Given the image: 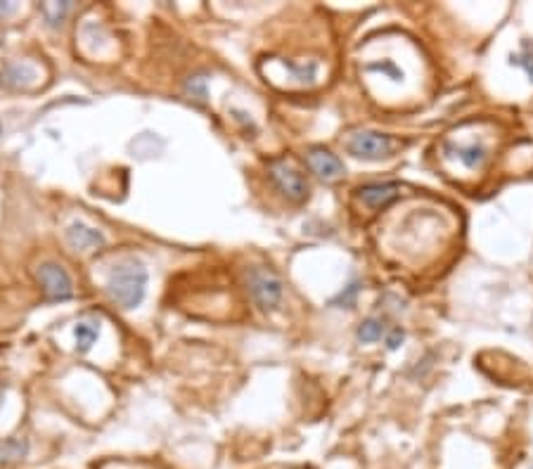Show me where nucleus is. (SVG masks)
Masks as SVG:
<instances>
[{
    "instance_id": "nucleus-1",
    "label": "nucleus",
    "mask_w": 533,
    "mask_h": 469,
    "mask_svg": "<svg viewBox=\"0 0 533 469\" xmlns=\"http://www.w3.org/2000/svg\"><path fill=\"white\" fill-rule=\"evenodd\" d=\"M107 291L121 308H136L143 303L147 291V268L136 258L117 263L107 277Z\"/></svg>"
},
{
    "instance_id": "nucleus-2",
    "label": "nucleus",
    "mask_w": 533,
    "mask_h": 469,
    "mask_svg": "<svg viewBox=\"0 0 533 469\" xmlns=\"http://www.w3.org/2000/svg\"><path fill=\"white\" fill-rule=\"evenodd\" d=\"M268 173H271V180L275 183V187H278L289 202L299 204L303 199H308V180L303 178V173L292 161L273 159L271 164H268Z\"/></svg>"
},
{
    "instance_id": "nucleus-3",
    "label": "nucleus",
    "mask_w": 533,
    "mask_h": 469,
    "mask_svg": "<svg viewBox=\"0 0 533 469\" xmlns=\"http://www.w3.org/2000/svg\"><path fill=\"white\" fill-rule=\"evenodd\" d=\"M346 149L356 159L380 161L394 152V140H391V135H384L377 131H358L351 135V140L346 142Z\"/></svg>"
},
{
    "instance_id": "nucleus-4",
    "label": "nucleus",
    "mask_w": 533,
    "mask_h": 469,
    "mask_svg": "<svg viewBox=\"0 0 533 469\" xmlns=\"http://www.w3.org/2000/svg\"><path fill=\"white\" fill-rule=\"evenodd\" d=\"M249 291H252L254 301L263 311L278 308L282 301V282L280 277L268 268H252L249 270Z\"/></svg>"
},
{
    "instance_id": "nucleus-5",
    "label": "nucleus",
    "mask_w": 533,
    "mask_h": 469,
    "mask_svg": "<svg viewBox=\"0 0 533 469\" xmlns=\"http://www.w3.org/2000/svg\"><path fill=\"white\" fill-rule=\"evenodd\" d=\"M36 277L40 282V287H43V294L45 299H50V301H66L71 294H74V282L69 273L59 266V263H40L38 270H36Z\"/></svg>"
},
{
    "instance_id": "nucleus-6",
    "label": "nucleus",
    "mask_w": 533,
    "mask_h": 469,
    "mask_svg": "<svg viewBox=\"0 0 533 469\" xmlns=\"http://www.w3.org/2000/svg\"><path fill=\"white\" fill-rule=\"evenodd\" d=\"M308 164L313 173H318L322 180H336L344 175V161L325 147H313L308 152Z\"/></svg>"
},
{
    "instance_id": "nucleus-7",
    "label": "nucleus",
    "mask_w": 533,
    "mask_h": 469,
    "mask_svg": "<svg viewBox=\"0 0 533 469\" xmlns=\"http://www.w3.org/2000/svg\"><path fill=\"white\" fill-rule=\"evenodd\" d=\"M401 195L398 183H370V185L358 187V199L370 209H384L389 207L396 197Z\"/></svg>"
},
{
    "instance_id": "nucleus-8",
    "label": "nucleus",
    "mask_w": 533,
    "mask_h": 469,
    "mask_svg": "<svg viewBox=\"0 0 533 469\" xmlns=\"http://www.w3.org/2000/svg\"><path fill=\"white\" fill-rule=\"evenodd\" d=\"M66 240L74 249H95V247H102L105 244V237L98 233V230L83 226V223H74L66 230Z\"/></svg>"
},
{
    "instance_id": "nucleus-9",
    "label": "nucleus",
    "mask_w": 533,
    "mask_h": 469,
    "mask_svg": "<svg viewBox=\"0 0 533 469\" xmlns=\"http://www.w3.org/2000/svg\"><path fill=\"white\" fill-rule=\"evenodd\" d=\"M74 335H76V351L86 353V351H90L93 344L98 342L100 325L98 323H78L76 330H74Z\"/></svg>"
},
{
    "instance_id": "nucleus-10",
    "label": "nucleus",
    "mask_w": 533,
    "mask_h": 469,
    "mask_svg": "<svg viewBox=\"0 0 533 469\" xmlns=\"http://www.w3.org/2000/svg\"><path fill=\"white\" fill-rule=\"evenodd\" d=\"M26 451H29V444L22 439H8L0 441V465H10V462L22 460Z\"/></svg>"
},
{
    "instance_id": "nucleus-11",
    "label": "nucleus",
    "mask_w": 533,
    "mask_h": 469,
    "mask_svg": "<svg viewBox=\"0 0 533 469\" xmlns=\"http://www.w3.org/2000/svg\"><path fill=\"white\" fill-rule=\"evenodd\" d=\"M455 154L467 168H479L486 161V154H488V152H486L484 145L472 142V145H467V147H455Z\"/></svg>"
},
{
    "instance_id": "nucleus-12",
    "label": "nucleus",
    "mask_w": 533,
    "mask_h": 469,
    "mask_svg": "<svg viewBox=\"0 0 533 469\" xmlns=\"http://www.w3.org/2000/svg\"><path fill=\"white\" fill-rule=\"evenodd\" d=\"M384 323L382 320H377V318H370V320H365V323H361V328H358V339L363 344H375V342H380V339L384 337Z\"/></svg>"
},
{
    "instance_id": "nucleus-13",
    "label": "nucleus",
    "mask_w": 533,
    "mask_h": 469,
    "mask_svg": "<svg viewBox=\"0 0 533 469\" xmlns=\"http://www.w3.org/2000/svg\"><path fill=\"white\" fill-rule=\"evenodd\" d=\"M510 64L512 66H519V69H524L526 76H529V81L533 83V52L529 50V45H524L522 50L515 52V55L510 57Z\"/></svg>"
},
{
    "instance_id": "nucleus-14",
    "label": "nucleus",
    "mask_w": 533,
    "mask_h": 469,
    "mask_svg": "<svg viewBox=\"0 0 533 469\" xmlns=\"http://www.w3.org/2000/svg\"><path fill=\"white\" fill-rule=\"evenodd\" d=\"M370 71H382L384 76H389L391 81H403V71L398 69L394 62H389V59H384V62H375V64H368Z\"/></svg>"
},
{
    "instance_id": "nucleus-15",
    "label": "nucleus",
    "mask_w": 533,
    "mask_h": 469,
    "mask_svg": "<svg viewBox=\"0 0 533 469\" xmlns=\"http://www.w3.org/2000/svg\"><path fill=\"white\" fill-rule=\"evenodd\" d=\"M403 339H406V335H403V330H401V328H394V330H391L389 335H387V349H389V351H396L398 346L403 344Z\"/></svg>"
}]
</instances>
